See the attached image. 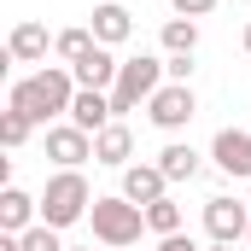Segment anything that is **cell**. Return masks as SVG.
Listing matches in <instances>:
<instances>
[{
  "label": "cell",
  "mask_w": 251,
  "mask_h": 251,
  "mask_svg": "<svg viewBox=\"0 0 251 251\" xmlns=\"http://www.w3.org/2000/svg\"><path fill=\"white\" fill-rule=\"evenodd\" d=\"M6 105H12V111H24L29 123H53V117H70V105H76V76H70L64 64H47V70H35V76L12 82Z\"/></svg>",
  "instance_id": "6da1fadb"
},
{
  "label": "cell",
  "mask_w": 251,
  "mask_h": 251,
  "mask_svg": "<svg viewBox=\"0 0 251 251\" xmlns=\"http://www.w3.org/2000/svg\"><path fill=\"white\" fill-rule=\"evenodd\" d=\"M146 117L164 128V134H176V128H187L199 117V94H193L187 82H164L152 100H146Z\"/></svg>",
  "instance_id": "5b68a950"
},
{
  "label": "cell",
  "mask_w": 251,
  "mask_h": 251,
  "mask_svg": "<svg viewBox=\"0 0 251 251\" xmlns=\"http://www.w3.org/2000/svg\"><path fill=\"white\" fill-rule=\"evenodd\" d=\"M53 41H59V35H47V24H35V18H24V24H18V29L6 35V59H12V64H41Z\"/></svg>",
  "instance_id": "30bf717a"
},
{
  "label": "cell",
  "mask_w": 251,
  "mask_h": 251,
  "mask_svg": "<svg viewBox=\"0 0 251 251\" xmlns=\"http://www.w3.org/2000/svg\"><path fill=\"white\" fill-rule=\"evenodd\" d=\"M210 164L222 176H234V181H251V134L246 128H222L210 140Z\"/></svg>",
  "instance_id": "ba28073f"
},
{
  "label": "cell",
  "mask_w": 251,
  "mask_h": 251,
  "mask_svg": "<svg viewBox=\"0 0 251 251\" xmlns=\"http://www.w3.org/2000/svg\"><path fill=\"white\" fill-rule=\"evenodd\" d=\"M158 251H204V246H193L187 234H170V240H158Z\"/></svg>",
  "instance_id": "603a6c76"
},
{
  "label": "cell",
  "mask_w": 251,
  "mask_h": 251,
  "mask_svg": "<svg viewBox=\"0 0 251 251\" xmlns=\"http://www.w3.org/2000/svg\"><path fill=\"white\" fill-rule=\"evenodd\" d=\"M246 53H251V24H246Z\"/></svg>",
  "instance_id": "484cf974"
},
{
  "label": "cell",
  "mask_w": 251,
  "mask_h": 251,
  "mask_svg": "<svg viewBox=\"0 0 251 251\" xmlns=\"http://www.w3.org/2000/svg\"><path fill=\"white\" fill-rule=\"evenodd\" d=\"M204 251H234V246H204Z\"/></svg>",
  "instance_id": "d4e9b609"
},
{
  "label": "cell",
  "mask_w": 251,
  "mask_h": 251,
  "mask_svg": "<svg viewBox=\"0 0 251 251\" xmlns=\"http://www.w3.org/2000/svg\"><path fill=\"white\" fill-rule=\"evenodd\" d=\"M94 41L100 47H123L128 35H134V18H128V6H117V0H105V6H94Z\"/></svg>",
  "instance_id": "9a60e30c"
},
{
  "label": "cell",
  "mask_w": 251,
  "mask_h": 251,
  "mask_svg": "<svg viewBox=\"0 0 251 251\" xmlns=\"http://www.w3.org/2000/svg\"><path fill=\"white\" fill-rule=\"evenodd\" d=\"M240 6H251V0H240Z\"/></svg>",
  "instance_id": "83f0119b"
},
{
  "label": "cell",
  "mask_w": 251,
  "mask_h": 251,
  "mask_svg": "<svg viewBox=\"0 0 251 251\" xmlns=\"http://www.w3.org/2000/svg\"><path fill=\"white\" fill-rule=\"evenodd\" d=\"M164 53H170V59H193V53H199V24H193V18H170V24H164Z\"/></svg>",
  "instance_id": "e0dca14e"
},
{
  "label": "cell",
  "mask_w": 251,
  "mask_h": 251,
  "mask_svg": "<svg viewBox=\"0 0 251 251\" xmlns=\"http://www.w3.org/2000/svg\"><path fill=\"white\" fill-rule=\"evenodd\" d=\"M24 251H70V246L59 240V228H47V222H35V228L24 234Z\"/></svg>",
  "instance_id": "44dd1931"
},
{
  "label": "cell",
  "mask_w": 251,
  "mask_h": 251,
  "mask_svg": "<svg viewBox=\"0 0 251 251\" xmlns=\"http://www.w3.org/2000/svg\"><path fill=\"white\" fill-rule=\"evenodd\" d=\"M164 187H170V176H164L158 164H128V170H123V199H128V204H140V210L158 204Z\"/></svg>",
  "instance_id": "8fae6325"
},
{
  "label": "cell",
  "mask_w": 251,
  "mask_h": 251,
  "mask_svg": "<svg viewBox=\"0 0 251 251\" xmlns=\"http://www.w3.org/2000/svg\"><path fill=\"white\" fill-rule=\"evenodd\" d=\"M170 6H176V18H193V24H199V18H204L216 0H170Z\"/></svg>",
  "instance_id": "7402d4cb"
},
{
  "label": "cell",
  "mask_w": 251,
  "mask_h": 251,
  "mask_svg": "<svg viewBox=\"0 0 251 251\" xmlns=\"http://www.w3.org/2000/svg\"><path fill=\"white\" fill-rule=\"evenodd\" d=\"M158 170H164L170 181H193V176H199V152H193L187 140H170V146L158 152Z\"/></svg>",
  "instance_id": "2e32d148"
},
{
  "label": "cell",
  "mask_w": 251,
  "mask_h": 251,
  "mask_svg": "<svg viewBox=\"0 0 251 251\" xmlns=\"http://www.w3.org/2000/svg\"><path fill=\"white\" fill-rule=\"evenodd\" d=\"M94 210V193H88V176L82 170H59L53 181H47V193H41V222L47 228H76L82 216Z\"/></svg>",
  "instance_id": "3957f363"
},
{
  "label": "cell",
  "mask_w": 251,
  "mask_h": 251,
  "mask_svg": "<svg viewBox=\"0 0 251 251\" xmlns=\"http://www.w3.org/2000/svg\"><path fill=\"white\" fill-rule=\"evenodd\" d=\"M88 47H100V41H94V29H59V41H53V53H59L64 64H76Z\"/></svg>",
  "instance_id": "ffe728a7"
},
{
  "label": "cell",
  "mask_w": 251,
  "mask_h": 251,
  "mask_svg": "<svg viewBox=\"0 0 251 251\" xmlns=\"http://www.w3.org/2000/svg\"><path fill=\"white\" fill-rule=\"evenodd\" d=\"M47 158L59 164V170H82L88 158H94V134L76 123H53L47 128Z\"/></svg>",
  "instance_id": "52a82bcc"
},
{
  "label": "cell",
  "mask_w": 251,
  "mask_h": 251,
  "mask_svg": "<svg viewBox=\"0 0 251 251\" xmlns=\"http://www.w3.org/2000/svg\"><path fill=\"white\" fill-rule=\"evenodd\" d=\"M193 76V59H170V82H187Z\"/></svg>",
  "instance_id": "cb8c5ba5"
},
{
  "label": "cell",
  "mask_w": 251,
  "mask_h": 251,
  "mask_svg": "<svg viewBox=\"0 0 251 251\" xmlns=\"http://www.w3.org/2000/svg\"><path fill=\"white\" fill-rule=\"evenodd\" d=\"M41 216V199H29L24 187H0V234H29Z\"/></svg>",
  "instance_id": "7c38bea8"
},
{
  "label": "cell",
  "mask_w": 251,
  "mask_h": 251,
  "mask_svg": "<svg viewBox=\"0 0 251 251\" xmlns=\"http://www.w3.org/2000/svg\"><path fill=\"white\" fill-rule=\"evenodd\" d=\"M70 251H88V246H70Z\"/></svg>",
  "instance_id": "4316f807"
},
{
  "label": "cell",
  "mask_w": 251,
  "mask_h": 251,
  "mask_svg": "<svg viewBox=\"0 0 251 251\" xmlns=\"http://www.w3.org/2000/svg\"><path fill=\"white\" fill-rule=\"evenodd\" d=\"M29 117H24V111H12V105H6V111H0V146H6V152H18V146H24V140H29Z\"/></svg>",
  "instance_id": "d6986e66"
},
{
  "label": "cell",
  "mask_w": 251,
  "mask_h": 251,
  "mask_svg": "<svg viewBox=\"0 0 251 251\" xmlns=\"http://www.w3.org/2000/svg\"><path fill=\"white\" fill-rule=\"evenodd\" d=\"M146 228H152L158 240H170V234H181V204H176V199L164 193L158 204H146Z\"/></svg>",
  "instance_id": "ac0fdd59"
},
{
  "label": "cell",
  "mask_w": 251,
  "mask_h": 251,
  "mask_svg": "<svg viewBox=\"0 0 251 251\" xmlns=\"http://www.w3.org/2000/svg\"><path fill=\"white\" fill-rule=\"evenodd\" d=\"M70 123H76V128H88V134H100L105 123H117V111H111V94H100V88H76Z\"/></svg>",
  "instance_id": "5bb4252c"
},
{
  "label": "cell",
  "mask_w": 251,
  "mask_h": 251,
  "mask_svg": "<svg viewBox=\"0 0 251 251\" xmlns=\"http://www.w3.org/2000/svg\"><path fill=\"white\" fill-rule=\"evenodd\" d=\"M164 76H170V59H152V53H134V59H123V70H117V88H111V111H117V117H128L134 105H146V100L164 88Z\"/></svg>",
  "instance_id": "277c9868"
},
{
  "label": "cell",
  "mask_w": 251,
  "mask_h": 251,
  "mask_svg": "<svg viewBox=\"0 0 251 251\" xmlns=\"http://www.w3.org/2000/svg\"><path fill=\"white\" fill-rule=\"evenodd\" d=\"M128 251H134V246H128Z\"/></svg>",
  "instance_id": "f1b7e54d"
},
{
  "label": "cell",
  "mask_w": 251,
  "mask_h": 251,
  "mask_svg": "<svg viewBox=\"0 0 251 251\" xmlns=\"http://www.w3.org/2000/svg\"><path fill=\"white\" fill-rule=\"evenodd\" d=\"M204 234H210V246H234V240H246V234H251V204L228 199V193L204 199Z\"/></svg>",
  "instance_id": "8992f818"
},
{
  "label": "cell",
  "mask_w": 251,
  "mask_h": 251,
  "mask_svg": "<svg viewBox=\"0 0 251 251\" xmlns=\"http://www.w3.org/2000/svg\"><path fill=\"white\" fill-rule=\"evenodd\" d=\"M128 158H134V134H128V123L117 117V123H105L100 134H94V164H111V170H128Z\"/></svg>",
  "instance_id": "4fadbf2b"
},
{
  "label": "cell",
  "mask_w": 251,
  "mask_h": 251,
  "mask_svg": "<svg viewBox=\"0 0 251 251\" xmlns=\"http://www.w3.org/2000/svg\"><path fill=\"white\" fill-rule=\"evenodd\" d=\"M88 222H94V240H100V246H111V251L140 246V234H146V210H140V204H128L123 193H111V199H94Z\"/></svg>",
  "instance_id": "7a4b0ae2"
},
{
  "label": "cell",
  "mask_w": 251,
  "mask_h": 251,
  "mask_svg": "<svg viewBox=\"0 0 251 251\" xmlns=\"http://www.w3.org/2000/svg\"><path fill=\"white\" fill-rule=\"evenodd\" d=\"M246 240H251V234H246Z\"/></svg>",
  "instance_id": "f546056e"
},
{
  "label": "cell",
  "mask_w": 251,
  "mask_h": 251,
  "mask_svg": "<svg viewBox=\"0 0 251 251\" xmlns=\"http://www.w3.org/2000/svg\"><path fill=\"white\" fill-rule=\"evenodd\" d=\"M117 70H123V59H117L111 47H88L82 59L70 64L76 88H100V94H111V88H117Z\"/></svg>",
  "instance_id": "9c48e42d"
}]
</instances>
